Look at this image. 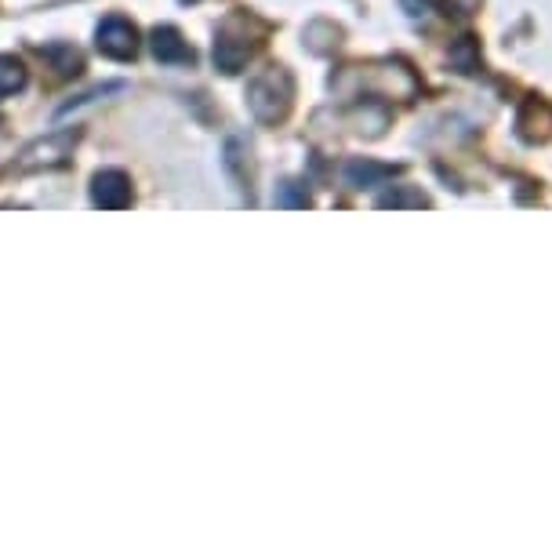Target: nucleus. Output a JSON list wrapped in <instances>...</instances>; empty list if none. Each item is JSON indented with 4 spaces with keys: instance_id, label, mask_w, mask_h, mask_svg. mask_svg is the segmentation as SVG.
I'll return each mask as SVG.
<instances>
[{
    "instance_id": "1",
    "label": "nucleus",
    "mask_w": 552,
    "mask_h": 556,
    "mask_svg": "<svg viewBox=\"0 0 552 556\" xmlns=\"http://www.w3.org/2000/svg\"><path fill=\"white\" fill-rule=\"evenodd\" d=\"M258 40L252 34V18L247 15H233L229 23L218 29V40H215V66L222 73H241L247 66V59L258 51Z\"/></svg>"
},
{
    "instance_id": "2",
    "label": "nucleus",
    "mask_w": 552,
    "mask_h": 556,
    "mask_svg": "<svg viewBox=\"0 0 552 556\" xmlns=\"http://www.w3.org/2000/svg\"><path fill=\"white\" fill-rule=\"evenodd\" d=\"M291 91H295V84H291L287 70L273 66V70H266L262 77L252 80V88H247V106L255 110L258 121L273 124V121H280L287 113Z\"/></svg>"
},
{
    "instance_id": "3",
    "label": "nucleus",
    "mask_w": 552,
    "mask_h": 556,
    "mask_svg": "<svg viewBox=\"0 0 552 556\" xmlns=\"http://www.w3.org/2000/svg\"><path fill=\"white\" fill-rule=\"evenodd\" d=\"M80 142V131L77 128H62V131H51L44 139L29 142L23 153H18L15 167L18 172H51V167H62L73 156V146Z\"/></svg>"
},
{
    "instance_id": "4",
    "label": "nucleus",
    "mask_w": 552,
    "mask_h": 556,
    "mask_svg": "<svg viewBox=\"0 0 552 556\" xmlns=\"http://www.w3.org/2000/svg\"><path fill=\"white\" fill-rule=\"evenodd\" d=\"M99 51L106 59H134V51H139V34H134V26L128 23V18H106V23L99 26Z\"/></svg>"
},
{
    "instance_id": "5",
    "label": "nucleus",
    "mask_w": 552,
    "mask_h": 556,
    "mask_svg": "<svg viewBox=\"0 0 552 556\" xmlns=\"http://www.w3.org/2000/svg\"><path fill=\"white\" fill-rule=\"evenodd\" d=\"M91 204L95 207H128L131 204V178L124 172H99L95 182H91Z\"/></svg>"
},
{
    "instance_id": "6",
    "label": "nucleus",
    "mask_w": 552,
    "mask_h": 556,
    "mask_svg": "<svg viewBox=\"0 0 552 556\" xmlns=\"http://www.w3.org/2000/svg\"><path fill=\"white\" fill-rule=\"evenodd\" d=\"M150 48H153V55L161 62H168V66H175V62H193V48L185 45L175 26H156L150 37Z\"/></svg>"
},
{
    "instance_id": "7",
    "label": "nucleus",
    "mask_w": 552,
    "mask_h": 556,
    "mask_svg": "<svg viewBox=\"0 0 552 556\" xmlns=\"http://www.w3.org/2000/svg\"><path fill=\"white\" fill-rule=\"evenodd\" d=\"M26 88V66L15 55H0V99Z\"/></svg>"
},
{
    "instance_id": "8",
    "label": "nucleus",
    "mask_w": 552,
    "mask_h": 556,
    "mask_svg": "<svg viewBox=\"0 0 552 556\" xmlns=\"http://www.w3.org/2000/svg\"><path fill=\"white\" fill-rule=\"evenodd\" d=\"M393 175V167H385V164H368V161H352L346 167V178H349V186H371V182H378V178H389Z\"/></svg>"
},
{
    "instance_id": "9",
    "label": "nucleus",
    "mask_w": 552,
    "mask_h": 556,
    "mask_svg": "<svg viewBox=\"0 0 552 556\" xmlns=\"http://www.w3.org/2000/svg\"><path fill=\"white\" fill-rule=\"evenodd\" d=\"M40 55L55 62V70L62 73V77H77L80 73V55L66 45H55V48H40Z\"/></svg>"
},
{
    "instance_id": "10",
    "label": "nucleus",
    "mask_w": 552,
    "mask_h": 556,
    "mask_svg": "<svg viewBox=\"0 0 552 556\" xmlns=\"http://www.w3.org/2000/svg\"><path fill=\"white\" fill-rule=\"evenodd\" d=\"M433 4H436V0H403V8H408L411 15H429Z\"/></svg>"
},
{
    "instance_id": "11",
    "label": "nucleus",
    "mask_w": 552,
    "mask_h": 556,
    "mask_svg": "<svg viewBox=\"0 0 552 556\" xmlns=\"http://www.w3.org/2000/svg\"><path fill=\"white\" fill-rule=\"evenodd\" d=\"M185 4H193V0H185Z\"/></svg>"
}]
</instances>
